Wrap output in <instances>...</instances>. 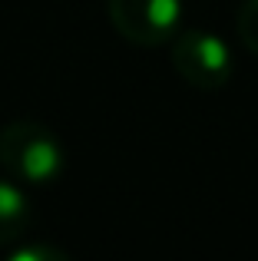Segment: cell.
<instances>
[{"label":"cell","mask_w":258,"mask_h":261,"mask_svg":"<svg viewBox=\"0 0 258 261\" xmlns=\"http://www.w3.org/2000/svg\"><path fill=\"white\" fill-rule=\"evenodd\" d=\"M33 222V208L27 192L17 185V178H0V248H10V245L23 242L27 231Z\"/></svg>","instance_id":"4"},{"label":"cell","mask_w":258,"mask_h":261,"mask_svg":"<svg viewBox=\"0 0 258 261\" xmlns=\"http://www.w3.org/2000/svg\"><path fill=\"white\" fill-rule=\"evenodd\" d=\"M0 166L23 185H50L63 175L66 149L53 129L17 119L0 129Z\"/></svg>","instance_id":"1"},{"label":"cell","mask_w":258,"mask_h":261,"mask_svg":"<svg viewBox=\"0 0 258 261\" xmlns=\"http://www.w3.org/2000/svg\"><path fill=\"white\" fill-rule=\"evenodd\" d=\"M10 261H66L70 251H63L60 245H43V242H17L7 248Z\"/></svg>","instance_id":"5"},{"label":"cell","mask_w":258,"mask_h":261,"mask_svg":"<svg viewBox=\"0 0 258 261\" xmlns=\"http://www.w3.org/2000/svg\"><path fill=\"white\" fill-rule=\"evenodd\" d=\"M182 0H106L113 30L133 46H162L182 30Z\"/></svg>","instance_id":"3"},{"label":"cell","mask_w":258,"mask_h":261,"mask_svg":"<svg viewBox=\"0 0 258 261\" xmlns=\"http://www.w3.org/2000/svg\"><path fill=\"white\" fill-rule=\"evenodd\" d=\"M169 60H172V70L179 73L182 83L195 86V89H222L232 80L235 60L228 43L212 30H179L172 37V50H169Z\"/></svg>","instance_id":"2"},{"label":"cell","mask_w":258,"mask_h":261,"mask_svg":"<svg viewBox=\"0 0 258 261\" xmlns=\"http://www.w3.org/2000/svg\"><path fill=\"white\" fill-rule=\"evenodd\" d=\"M235 30L245 50L258 57V0H242L239 13H235Z\"/></svg>","instance_id":"6"}]
</instances>
